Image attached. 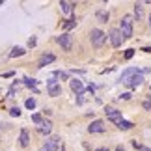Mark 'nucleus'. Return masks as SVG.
I'll return each instance as SVG.
<instances>
[{"label": "nucleus", "mask_w": 151, "mask_h": 151, "mask_svg": "<svg viewBox=\"0 0 151 151\" xmlns=\"http://www.w3.org/2000/svg\"><path fill=\"white\" fill-rule=\"evenodd\" d=\"M121 82H123L127 88H136V86H140L144 82V75H142L140 69L129 67L121 73Z\"/></svg>", "instance_id": "f257e3e1"}, {"label": "nucleus", "mask_w": 151, "mask_h": 151, "mask_svg": "<svg viewBox=\"0 0 151 151\" xmlns=\"http://www.w3.org/2000/svg\"><path fill=\"white\" fill-rule=\"evenodd\" d=\"M132 22H134V19H132L131 15H125L123 19H121L119 32H121V36H123V39H131L132 37Z\"/></svg>", "instance_id": "f03ea898"}, {"label": "nucleus", "mask_w": 151, "mask_h": 151, "mask_svg": "<svg viewBox=\"0 0 151 151\" xmlns=\"http://www.w3.org/2000/svg\"><path fill=\"white\" fill-rule=\"evenodd\" d=\"M90 39H91V45L93 47H103V43L106 41V34L99 28H93V30L90 32Z\"/></svg>", "instance_id": "7ed1b4c3"}, {"label": "nucleus", "mask_w": 151, "mask_h": 151, "mask_svg": "<svg viewBox=\"0 0 151 151\" xmlns=\"http://www.w3.org/2000/svg\"><path fill=\"white\" fill-rule=\"evenodd\" d=\"M56 41H58V45H60L63 50H71L73 49V36H71V34H67V32H63L62 36H58Z\"/></svg>", "instance_id": "20e7f679"}, {"label": "nucleus", "mask_w": 151, "mask_h": 151, "mask_svg": "<svg viewBox=\"0 0 151 151\" xmlns=\"http://www.w3.org/2000/svg\"><path fill=\"white\" fill-rule=\"evenodd\" d=\"M58 147H60V138L50 136V138H47V142L39 147V151H58Z\"/></svg>", "instance_id": "39448f33"}, {"label": "nucleus", "mask_w": 151, "mask_h": 151, "mask_svg": "<svg viewBox=\"0 0 151 151\" xmlns=\"http://www.w3.org/2000/svg\"><path fill=\"white\" fill-rule=\"evenodd\" d=\"M104 114H106V118H108L110 121H114L116 125H118L119 121L123 119V118H121V110H116V108H112V106H106V110H104Z\"/></svg>", "instance_id": "423d86ee"}, {"label": "nucleus", "mask_w": 151, "mask_h": 151, "mask_svg": "<svg viewBox=\"0 0 151 151\" xmlns=\"http://www.w3.org/2000/svg\"><path fill=\"white\" fill-rule=\"evenodd\" d=\"M88 131L91 132V134H99V132L106 131V125H104L103 119H95V121H91V125L88 127Z\"/></svg>", "instance_id": "0eeeda50"}, {"label": "nucleus", "mask_w": 151, "mask_h": 151, "mask_svg": "<svg viewBox=\"0 0 151 151\" xmlns=\"http://www.w3.org/2000/svg\"><path fill=\"white\" fill-rule=\"evenodd\" d=\"M108 37H110V43H112L114 47H121V43H123V36H121V32L118 30V28L110 32Z\"/></svg>", "instance_id": "6e6552de"}, {"label": "nucleus", "mask_w": 151, "mask_h": 151, "mask_svg": "<svg viewBox=\"0 0 151 151\" xmlns=\"http://www.w3.org/2000/svg\"><path fill=\"white\" fill-rule=\"evenodd\" d=\"M69 86H71V90H73L77 95L84 91V84H82V80H78V78H73V80H69Z\"/></svg>", "instance_id": "1a4fd4ad"}, {"label": "nucleus", "mask_w": 151, "mask_h": 151, "mask_svg": "<svg viewBox=\"0 0 151 151\" xmlns=\"http://www.w3.org/2000/svg\"><path fill=\"white\" fill-rule=\"evenodd\" d=\"M54 60H56L54 54H43L39 58V62H37V67H45V65H49V63H52Z\"/></svg>", "instance_id": "9d476101"}, {"label": "nucleus", "mask_w": 151, "mask_h": 151, "mask_svg": "<svg viewBox=\"0 0 151 151\" xmlns=\"http://www.w3.org/2000/svg\"><path fill=\"white\" fill-rule=\"evenodd\" d=\"M19 144H21L22 147H28V144H30V134H28L26 129L21 131V134H19Z\"/></svg>", "instance_id": "9b49d317"}, {"label": "nucleus", "mask_w": 151, "mask_h": 151, "mask_svg": "<svg viewBox=\"0 0 151 151\" xmlns=\"http://www.w3.org/2000/svg\"><path fill=\"white\" fill-rule=\"evenodd\" d=\"M37 131L41 132V134H50V131H52V123L47 119V121H41V125L37 127Z\"/></svg>", "instance_id": "f8f14e48"}, {"label": "nucleus", "mask_w": 151, "mask_h": 151, "mask_svg": "<svg viewBox=\"0 0 151 151\" xmlns=\"http://www.w3.org/2000/svg\"><path fill=\"white\" fill-rule=\"evenodd\" d=\"M60 8H62V13H63V15H69V13L73 11L71 4H69L67 0H62V2H60Z\"/></svg>", "instance_id": "ddd939ff"}, {"label": "nucleus", "mask_w": 151, "mask_h": 151, "mask_svg": "<svg viewBox=\"0 0 151 151\" xmlns=\"http://www.w3.org/2000/svg\"><path fill=\"white\" fill-rule=\"evenodd\" d=\"M60 93H62V86L60 84H54V86H50V88H49V95L50 97H58Z\"/></svg>", "instance_id": "4468645a"}, {"label": "nucleus", "mask_w": 151, "mask_h": 151, "mask_svg": "<svg viewBox=\"0 0 151 151\" xmlns=\"http://www.w3.org/2000/svg\"><path fill=\"white\" fill-rule=\"evenodd\" d=\"M24 49H22V47H13V49H11V52H9V58H17V56H22V54H24Z\"/></svg>", "instance_id": "2eb2a0df"}, {"label": "nucleus", "mask_w": 151, "mask_h": 151, "mask_svg": "<svg viewBox=\"0 0 151 151\" xmlns=\"http://www.w3.org/2000/svg\"><path fill=\"white\" fill-rule=\"evenodd\" d=\"M134 17H136V21H140L142 17H144V8H142V4H136V6H134Z\"/></svg>", "instance_id": "dca6fc26"}, {"label": "nucleus", "mask_w": 151, "mask_h": 151, "mask_svg": "<svg viewBox=\"0 0 151 151\" xmlns=\"http://www.w3.org/2000/svg\"><path fill=\"white\" fill-rule=\"evenodd\" d=\"M118 127H119L121 131H129V129H132V123H131V121H127V119H121L119 123H118Z\"/></svg>", "instance_id": "f3484780"}, {"label": "nucleus", "mask_w": 151, "mask_h": 151, "mask_svg": "<svg viewBox=\"0 0 151 151\" xmlns=\"http://www.w3.org/2000/svg\"><path fill=\"white\" fill-rule=\"evenodd\" d=\"M95 17L99 19V22H108V11H103L101 9V11H97Z\"/></svg>", "instance_id": "a211bd4d"}, {"label": "nucleus", "mask_w": 151, "mask_h": 151, "mask_svg": "<svg viewBox=\"0 0 151 151\" xmlns=\"http://www.w3.org/2000/svg\"><path fill=\"white\" fill-rule=\"evenodd\" d=\"M24 84L28 86V88H34V90H36V84H37V80H36V78H30V77H26V78H24Z\"/></svg>", "instance_id": "6ab92c4d"}, {"label": "nucleus", "mask_w": 151, "mask_h": 151, "mask_svg": "<svg viewBox=\"0 0 151 151\" xmlns=\"http://www.w3.org/2000/svg\"><path fill=\"white\" fill-rule=\"evenodd\" d=\"M24 106H26L28 110H34V108H36V99H32V97H30V99H26Z\"/></svg>", "instance_id": "aec40b11"}, {"label": "nucleus", "mask_w": 151, "mask_h": 151, "mask_svg": "<svg viewBox=\"0 0 151 151\" xmlns=\"http://www.w3.org/2000/svg\"><path fill=\"white\" fill-rule=\"evenodd\" d=\"M54 77H56V78H62V80H67V78H69V73H65V71H56Z\"/></svg>", "instance_id": "412c9836"}, {"label": "nucleus", "mask_w": 151, "mask_h": 151, "mask_svg": "<svg viewBox=\"0 0 151 151\" xmlns=\"http://www.w3.org/2000/svg\"><path fill=\"white\" fill-rule=\"evenodd\" d=\"M9 114L13 116V118H19V116H21V108H19V106H13V108H9Z\"/></svg>", "instance_id": "4be33fe9"}, {"label": "nucleus", "mask_w": 151, "mask_h": 151, "mask_svg": "<svg viewBox=\"0 0 151 151\" xmlns=\"http://www.w3.org/2000/svg\"><path fill=\"white\" fill-rule=\"evenodd\" d=\"M32 121H34V123H37V125H41V121H43L41 114H32Z\"/></svg>", "instance_id": "5701e85b"}, {"label": "nucleus", "mask_w": 151, "mask_h": 151, "mask_svg": "<svg viewBox=\"0 0 151 151\" xmlns=\"http://www.w3.org/2000/svg\"><path fill=\"white\" fill-rule=\"evenodd\" d=\"M77 26V21H67L65 24H63V28H65V30H71V28H75Z\"/></svg>", "instance_id": "b1692460"}, {"label": "nucleus", "mask_w": 151, "mask_h": 151, "mask_svg": "<svg viewBox=\"0 0 151 151\" xmlns=\"http://www.w3.org/2000/svg\"><path fill=\"white\" fill-rule=\"evenodd\" d=\"M132 56H134V49H129V50H125V60H131Z\"/></svg>", "instance_id": "393cba45"}, {"label": "nucleus", "mask_w": 151, "mask_h": 151, "mask_svg": "<svg viewBox=\"0 0 151 151\" xmlns=\"http://www.w3.org/2000/svg\"><path fill=\"white\" fill-rule=\"evenodd\" d=\"M142 106H144V110H151V99H149V101H144Z\"/></svg>", "instance_id": "a878e982"}, {"label": "nucleus", "mask_w": 151, "mask_h": 151, "mask_svg": "<svg viewBox=\"0 0 151 151\" xmlns=\"http://www.w3.org/2000/svg\"><path fill=\"white\" fill-rule=\"evenodd\" d=\"M36 37H30V39H28V45H30V47H36Z\"/></svg>", "instance_id": "bb28decb"}, {"label": "nucleus", "mask_w": 151, "mask_h": 151, "mask_svg": "<svg viewBox=\"0 0 151 151\" xmlns=\"http://www.w3.org/2000/svg\"><path fill=\"white\" fill-rule=\"evenodd\" d=\"M56 84V80L54 78H50V80H47V86H49V88H50V86H54Z\"/></svg>", "instance_id": "cd10ccee"}, {"label": "nucleus", "mask_w": 151, "mask_h": 151, "mask_svg": "<svg viewBox=\"0 0 151 151\" xmlns=\"http://www.w3.org/2000/svg\"><path fill=\"white\" fill-rule=\"evenodd\" d=\"M2 77H4V78H9V77H13V73H11V71H8V73H4Z\"/></svg>", "instance_id": "c85d7f7f"}, {"label": "nucleus", "mask_w": 151, "mask_h": 151, "mask_svg": "<svg viewBox=\"0 0 151 151\" xmlns=\"http://www.w3.org/2000/svg\"><path fill=\"white\" fill-rule=\"evenodd\" d=\"M93 90H95V86H93V84H90V86H88V91H90V93H93Z\"/></svg>", "instance_id": "c756f323"}, {"label": "nucleus", "mask_w": 151, "mask_h": 151, "mask_svg": "<svg viewBox=\"0 0 151 151\" xmlns=\"http://www.w3.org/2000/svg\"><path fill=\"white\" fill-rule=\"evenodd\" d=\"M121 99H125V101L131 99V93H123V95H121Z\"/></svg>", "instance_id": "7c9ffc66"}, {"label": "nucleus", "mask_w": 151, "mask_h": 151, "mask_svg": "<svg viewBox=\"0 0 151 151\" xmlns=\"http://www.w3.org/2000/svg\"><path fill=\"white\" fill-rule=\"evenodd\" d=\"M142 50H144V52H151V47H144Z\"/></svg>", "instance_id": "2f4dec72"}, {"label": "nucleus", "mask_w": 151, "mask_h": 151, "mask_svg": "<svg viewBox=\"0 0 151 151\" xmlns=\"http://www.w3.org/2000/svg\"><path fill=\"white\" fill-rule=\"evenodd\" d=\"M116 151H125V149H123V147H121V146H119V147H116Z\"/></svg>", "instance_id": "473e14b6"}, {"label": "nucleus", "mask_w": 151, "mask_h": 151, "mask_svg": "<svg viewBox=\"0 0 151 151\" xmlns=\"http://www.w3.org/2000/svg\"><path fill=\"white\" fill-rule=\"evenodd\" d=\"M97 151H108V149H104V147H99V149H97Z\"/></svg>", "instance_id": "72a5a7b5"}, {"label": "nucleus", "mask_w": 151, "mask_h": 151, "mask_svg": "<svg viewBox=\"0 0 151 151\" xmlns=\"http://www.w3.org/2000/svg\"><path fill=\"white\" fill-rule=\"evenodd\" d=\"M149 28H151V13H149Z\"/></svg>", "instance_id": "f704fd0d"}, {"label": "nucleus", "mask_w": 151, "mask_h": 151, "mask_svg": "<svg viewBox=\"0 0 151 151\" xmlns=\"http://www.w3.org/2000/svg\"><path fill=\"white\" fill-rule=\"evenodd\" d=\"M2 4H4V0H0V6H2Z\"/></svg>", "instance_id": "c9c22d12"}, {"label": "nucleus", "mask_w": 151, "mask_h": 151, "mask_svg": "<svg viewBox=\"0 0 151 151\" xmlns=\"http://www.w3.org/2000/svg\"><path fill=\"white\" fill-rule=\"evenodd\" d=\"M146 2H151V0H146Z\"/></svg>", "instance_id": "e433bc0d"}, {"label": "nucleus", "mask_w": 151, "mask_h": 151, "mask_svg": "<svg viewBox=\"0 0 151 151\" xmlns=\"http://www.w3.org/2000/svg\"><path fill=\"white\" fill-rule=\"evenodd\" d=\"M104 2H108V0H104Z\"/></svg>", "instance_id": "4c0bfd02"}, {"label": "nucleus", "mask_w": 151, "mask_h": 151, "mask_svg": "<svg viewBox=\"0 0 151 151\" xmlns=\"http://www.w3.org/2000/svg\"><path fill=\"white\" fill-rule=\"evenodd\" d=\"M0 129H2V125H0Z\"/></svg>", "instance_id": "58836bf2"}]
</instances>
